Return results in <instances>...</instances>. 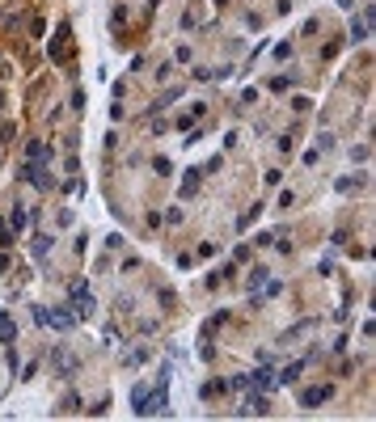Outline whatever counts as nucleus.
Returning a JSON list of instances; mask_svg holds the SVG:
<instances>
[{"instance_id":"nucleus-1","label":"nucleus","mask_w":376,"mask_h":422,"mask_svg":"<svg viewBox=\"0 0 376 422\" xmlns=\"http://www.w3.org/2000/svg\"><path fill=\"white\" fill-rule=\"evenodd\" d=\"M72 304H76V312H85V316L93 312V296H89V291H80V287L72 291Z\"/></svg>"},{"instance_id":"nucleus-2","label":"nucleus","mask_w":376,"mask_h":422,"mask_svg":"<svg viewBox=\"0 0 376 422\" xmlns=\"http://www.w3.org/2000/svg\"><path fill=\"white\" fill-rule=\"evenodd\" d=\"M330 397V389H304L300 393V405H317V401H325Z\"/></svg>"}]
</instances>
